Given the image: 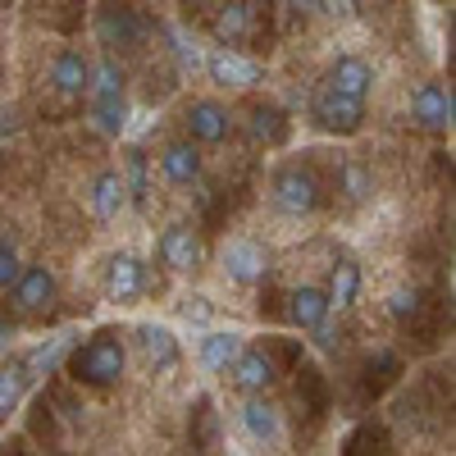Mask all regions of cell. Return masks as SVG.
<instances>
[{"mask_svg": "<svg viewBox=\"0 0 456 456\" xmlns=\"http://www.w3.org/2000/svg\"><path fill=\"white\" fill-rule=\"evenodd\" d=\"M69 370L87 388L119 384V374H124V342L114 338V333H96L92 342H83V347L69 352Z\"/></svg>", "mask_w": 456, "mask_h": 456, "instance_id": "6da1fadb", "label": "cell"}, {"mask_svg": "<svg viewBox=\"0 0 456 456\" xmlns=\"http://www.w3.org/2000/svg\"><path fill=\"white\" fill-rule=\"evenodd\" d=\"M274 201L288 210V215H311L320 206V183L311 169H301V165H288L279 169L274 178Z\"/></svg>", "mask_w": 456, "mask_h": 456, "instance_id": "7a4b0ae2", "label": "cell"}, {"mask_svg": "<svg viewBox=\"0 0 456 456\" xmlns=\"http://www.w3.org/2000/svg\"><path fill=\"white\" fill-rule=\"evenodd\" d=\"M311 114H315V124H320L324 133H342V137L356 133V128L365 124V105H361V101H347V96H333L329 87L315 92Z\"/></svg>", "mask_w": 456, "mask_h": 456, "instance_id": "3957f363", "label": "cell"}, {"mask_svg": "<svg viewBox=\"0 0 456 456\" xmlns=\"http://www.w3.org/2000/svg\"><path fill=\"white\" fill-rule=\"evenodd\" d=\"M96 37H101V46H142L146 42V19L137 10H114L105 5L96 14Z\"/></svg>", "mask_w": 456, "mask_h": 456, "instance_id": "277c9868", "label": "cell"}, {"mask_svg": "<svg viewBox=\"0 0 456 456\" xmlns=\"http://www.w3.org/2000/svg\"><path fill=\"white\" fill-rule=\"evenodd\" d=\"M51 301H55V274L46 270V265H28V270H19V279H14V306L23 315L51 311Z\"/></svg>", "mask_w": 456, "mask_h": 456, "instance_id": "5b68a950", "label": "cell"}, {"mask_svg": "<svg viewBox=\"0 0 456 456\" xmlns=\"http://www.w3.org/2000/svg\"><path fill=\"white\" fill-rule=\"evenodd\" d=\"M201 238L192 233L187 224H169L165 228V238H160V260L169 265V270H178V274H192V270H201Z\"/></svg>", "mask_w": 456, "mask_h": 456, "instance_id": "8992f818", "label": "cell"}, {"mask_svg": "<svg viewBox=\"0 0 456 456\" xmlns=\"http://www.w3.org/2000/svg\"><path fill=\"white\" fill-rule=\"evenodd\" d=\"M333 96H347V101H361L365 105V96H370V87H374V69L361 60V55H342L333 69H329V83H324Z\"/></svg>", "mask_w": 456, "mask_h": 456, "instance_id": "52a82bcc", "label": "cell"}, {"mask_svg": "<svg viewBox=\"0 0 456 456\" xmlns=\"http://www.w3.org/2000/svg\"><path fill=\"white\" fill-rule=\"evenodd\" d=\"M411 110H415V119H420L425 128L443 133V128L452 124V114H456L452 87H443V83H420V87H415V96H411Z\"/></svg>", "mask_w": 456, "mask_h": 456, "instance_id": "ba28073f", "label": "cell"}, {"mask_svg": "<svg viewBox=\"0 0 456 456\" xmlns=\"http://www.w3.org/2000/svg\"><path fill=\"white\" fill-rule=\"evenodd\" d=\"M206 73H210V78L215 83H224V87H256L260 83V64L256 60H247V55H238V51H210L206 55Z\"/></svg>", "mask_w": 456, "mask_h": 456, "instance_id": "9c48e42d", "label": "cell"}, {"mask_svg": "<svg viewBox=\"0 0 456 456\" xmlns=\"http://www.w3.org/2000/svg\"><path fill=\"white\" fill-rule=\"evenodd\" d=\"M146 288V265L133 251H119L105 265V297L110 301H133Z\"/></svg>", "mask_w": 456, "mask_h": 456, "instance_id": "30bf717a", "label": "cell"}, {"mask_svg": "<svg viewBox=\"0 0 456 456\" xmlns=\"http://www.w3.org/2000/svg\"><path fill=\"white\" fill-rule=\"evenodd\" d=\"M187 133H192V142L215 146L233 133V119H228V110L219 101H192V110H187Z\"/></svg>", "mask_w": 456, "mask_h": 456, "instance_id": "8fae6325", "label": "cell"}, {"mask_svg": "<svg viewBox=\"0 0 456 456\" xmlns=\"http://www.w3.org/2000/svg\"><path fill=\"white\" fill-rule=\"evenodd\" d=\"M224 274L233 283H256L265 279V247L251 242V238H238L224 247Z\"/></svg>", "mask_w": 456, "mask_h": 456, "instance_id": "7c38bea8", "label": "cell"}, {"mask_svg": "<svg viewBox=\"0 0 456 456\" xmlns=\"http://www.w3.org/2000/svg\"><path fill=\"white\" fill-rule=\"evenodd\" d=\"M274 361L265 356V352H256V347H242V356L233 361V384L242 388V393H251V397H260L265 388H274Z\"/></svg>", "mask_w": 456, "mask_h": 456, "instance_id": "4fadbf2b", "label": "cell"}, {"mask_svg": "<svg viewBox=\"0 0 456 456\" xmlns=\"http://www.w3.org/2000/svg\"><path fill=\"white\" fill-rule=\"evenodd\" d=\"M51 83L64 96H83L92 87V60L83 51H60L55 64H51Z\"/></svg>", "mask_w": 456, "mask_h": 456, "instance_id": "5bb4252c", "label": "cell"}, {"mask_svg": "<svg viewBox=\"0 0 456 456\" xmlns=\"http://www.w3.org/2000/svg\"><path fill=\"white\" fill-rule=\"evenodd\" d=\"M137 342H142L146 361L156 365V370H174L178 356H183V347H178V338H174L169 324H142L137 329Z\"/></svg>", "mask_w": 456, "mask_h": 456, "instance_id": "9a60e30c", "label": "cell"}, {"mask_svg": "<svg viewBox=\"0 0 456 456\" xmlns=\"http://www.w3.org/2000/svg\"><path fill=\"white\" fill-rule=\"evenodd\" d=\"M288 315H292V324L297 329H320V324H329V301H324V288H297L292 297H288Z\"/></svg>", "mask_w": 456, "mask_h": 456, "instance_id": "2e32d148", "label": "cell"}, {"mask_svg": "<svg viewBox=\"0 0 456 456\" xmlns=\"http://www.w3.org/2000/svg\"><path fill=\"white\" fill-rule=\"evenodd\" d=\"M242 356V333L233 329H210L201 338V365L206 370H233V361Z\"/></svg>", "mask_w": 456, "mask_h": 456, "instance_id": "e0dca14e", "label": "cell"}, {"mask_svg": "<svg viewBox=\"0 0 456 456\" xmlns=\"http://www.w3.org/2000/svg\"><path fill=\"white\" fill-rule=\"evenodd\" d=\"M160 169H165V178H169L174 187L197 183V174H201V156H197V146H192V142H174V146H165Z\"/></svg>", "mask_w": 456, "mask_h": 456, "instance_id": "ac0fdd59", "label": "cell"}, {"mask_svg": "<svg viewBox=\"0 0 456 456\" xmlns=\"http://www.w3.org/2000/svg\"><path fill=\"white\" fill-rule=\"evenodd\" d=\"M242 425H247V434H251L256 443H274V438L283 434L279 406H274V402H265V397H251V402L242 406Z\"/></svg>", "mask_w": 456, "mask_h": 456, "instance_id": "d6986e66", "label": "cell"}, {"mask_svg": "<svg viewBox=\"0 0 456 456\" xmlns=\"http://www.w3.org/2000/svg\"><path fill=\"white\" fill-rule=\"evenodd\" d=\"M73 352V333H55V338H46L37 352H28L19 365H23V374L28 379H37V374H51V370H60V361Z\"/></svg>", "mask_w": 456, "mask_h": 456, "instance_id": "ffe728a7", "label": "cell"}, {"mask_svg": "<svg viewBox=\"0 0 456 456\" xmlns=\"http://www.w3.org/2000/svg\"><path fill=\"white\" fill-rule=\"evenodd\" d=\"M128 206V192H124V178H119V169H105V174H96V183H92V210L101 215V219H114Z\"/></svg>", "mask_w": 456, "mask_h": 456, "instance_id": "44dd1931", "label": "cell"}, {"mask_svg": "<svg viewBox=\"0 0 456 456\" xmlns=\"http://www.w3.org/2000/svg\"><path fill=\"white\" fill-rule=\"evenodd\" d=\"M251 14H256V5H247V0H233V5H219V14H215V37L224 42V51H233V42H242V37H247Z\"/></svg>", "mask_w": 456, "mask_h": 456, "instance_id": "7402d4cb", "label": "cell"}, {"mask_svg": "<svg viewBox=\"0 0 456 456\" xmlns=\"http://www.w3.org/2000/svg\"><path fill=\"white\" fill-rule=\"evenodd\" d=\"M356 292H361V265H356V260H338L333 274H329V288H324L329 311H333V306H352Z\"/></svg>", "mask_w": 456, "mask_h": 456, "instance_id": "603a6c76", "label": "cell"}, {"mask_svg": "<svg viewBox=\"0 0 456 456\" xmlns=\"http://www.w3.org/2000/svg\"><path fill=\"white\" fill-rule=\"evenodd\" d=\"M251 137L265 142V146H279V142L288 137L283 110H279V105H256V110H251Z\"/></svg>", "mask_w": 456, "mask_h": 456, "instance_id": "cb8c5ba5", "label": "cell"}, {"mask_svg": "<svg viewBox=\"0 0 456 456\" xmlns=\"http://www.w3.org/2000/svg\"><path fill=\"white\" fill-rule=\"evenodd\" d=\"M92 119H96V128L105 137H119L124 124H128V101L124 96H96L92 101Z\"/></svg>", "mask_w": 456, "mask_h": 456, "instance_id": "d4e9b609", "label": "cell"}, {"mask_svg": "<svg viewBox=\"0 0 456 456\" xmlns=\"http://www.w3.org/2000/svg\"><path fill=\"white\" fill-rule=\"evenodd\" d=\"M124 192L133 197V201H146V187H151V178H146V151H137V146H128L124 151Z\"/></svg>", "mask_w": 456, "mask_h": 456, "instance_id": "484cf974", "label": "cell"}, {"mask_svg": "<svg viewBox=\"0 0 456 456\" xmlns=\"http://www.w3.org/2000/svg\"><path fill=\"white\" fill-rule=\"evenodd\" d=\"M92 96H124V69L114 55L92 64Z\"/></svg>", "mask_w": 456, "mask_h": 456, "instance_id": "4316f807", "label": "cell"}, {"mask_svg": "<svg viewBox=\"0 0 456 456\" xmlns=\"http://www.w3.org/2000/svg\"><path fill=\"white\" fill-rule=\"evenodd\" d=\"M23 388H28V374H23V365H19V361L0 370V420H10V411L19 406Z\"/></svg>", "mask_w": 456, "mask_h": 456, "instance_id": "83f0119b", "label": "cell"}, {"mask_svg": "<svg viewBox=\"0 0 456 456\" xmlns=\"http://www.w3.org/2000/svg\"><path fill=\"white\" fill-rule=\"evenodd\" d=\"M415 311H420V292H415V288H393L388 315H393V320H411Z\"/></svg>", "mask_w": 456, "mask_h": 456, "instance_id": "f1b7e54d", "label": "cell"}, {"mask_svg": "<svg viewBox=\"0 0 456 456\" xmlns=\"http://www.w3.org/2000/svg\"><path fill=\"white\" fill-rule=\"evenodd\" d=\"M14 279H19V251H14V242L0 238V292L14 288Z\"/></svg>", "mask_w": 456, "mask_h": 456, "instance_id": "f546056e", "label": "cell"}, {"mask_svg": "<svg viewBox=\"0 0 456 456\" xmlns=\"http://www.w3.org/2000/svg\"><path fill=\"white\" fill-rule=\"evenodd\" d=\"M365 187H370L365 169H361V165H347V183H342V192H347V201H361V197H365Z\"/></svg>", "mask_w": 456, "mask_h": 456, "instance_id": "4dcf8cb0", "label": "cell"}, {"mask_svg": "<svg viewBox=\"0 0 456 456\" xmlns=\"http://www.w3.org/2000/svg\"><path fill=\"white\" fill-rule=\"evenodd\" d=\"M169 37H174V51H178V60H183V64H192V69H197V64H201V55H197V46H187V37H183L178 28H174Z\"/></svg>", "mask_w": 456, "mask_h": 456, "instance_id": "1f68e13d", "label": "cell"}, {"mask_svg": "<svg viewBox=\"0 0 456 456\" xmlns=\"http://www.w3.org/2000/svg\"><path fill=\"white\" fill-rule=\"evenodd\" d=\"M183 315L192 320V324H206V320H210V306H206V297H192V301H187V306H183Z\"/></svg>", "mask_w": 456, "mask_h": 456, "instance_id": "d6a6232c", "label": "cell"}, {"mask_svg": "<svg viewBox=\"0 0 456 456\" xmlns=\"http://www.w3.org/2000/svg\"><path fill=\"white\" fill-rule=\"evenodd\" d=\"M333 342H338V338H333V329H329V324H320V329H315V347H324V352H329Z\"/></svg>", "mask_w": 456, "mask_h": 456, "instance_id": "836d02e7", "label": "cell"}, {"mask_svg": "<svg viewBox=\"0 0 456 456\" xmlns=\"http://www.w3.org/2000/svg\"><path fill=\"white\" fill-rule=\"evenodd\" d=\"M5 347H10V324L0 320V352H5Z\"/></svg>", "mask_w": 456, "mask_h": 456, "instance_id": "e575fe53", "label": "cell"}]
</instances>
